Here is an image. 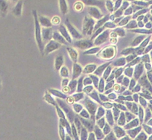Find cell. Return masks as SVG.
Here are the masks:
<instances>
[{
	"instance_id": "obj_21",
	"label": "cell",
	"mask_w": 152,
	"mask_h": 140,
	"mask_svg": "<svg viewBox=\"0 0 152 140\" xmlns=\"http://www.w3.org/2000/svg\"><path fill=\"white\" fill-rule=\"evenodd\" d=\"M108 64L104 65L101 67L98 68V69L96 70V71L95 72V73H96V74L98 75H100L101 74V73L103 72L104 69H105V68L106 67V66H107Z\"/></svg>"
},
{
	"instance_id": "obj_8",
	"label": "cell",
	"mask_w": 152,
	"mask_h": 140,
	"mask_svg": "<svg viewBox=\"0 0 152 140\" xmlns=\"http://www.w3.org/2000/svg\"><path fill=\"white\" fill-rule=\"evenodd\" d=\"M38 19L40 24L43 28H51L52 24L51 21L48 18L44 16H38Z\"/></svg>"
},
{
	"instance_id": "obj_7",
	"label": "cell",
	"mask_w": 152,
	"mask_h": 140,
	"mask_svg": "<svg viewBox=\"0 0 152 140\" xmlns=\"http://www.w3.org/2000/svg\"><path fill=\"white\" fill-rule=\"evenodd\" d=\"M59 31L60 34L69 43H71L72 42V38L64 25H61L59 28Z\"/></svg>"
},
{
	"instance_id": "obj_42",
	"label": "cell",
	"mask_w": 152,
	"mask_h": 140,
	"mask_svg": "<svg viewBox=\"0 0 152 140\" xmlns=\"http://www.w3.org/2000/svg\"><path fill=\"white\" fill-rule=\"evenodd\" d=\"M123 78V76L120 77L119 79L118 80V81L119 82H120L121 81H122Z\"/></svg>"
},
{
	"instance_id": "obj_15",
	"label": "cell",
	"mask_w": 152,
	"mask_h": 140,
	"mask_svg": "<svg viewBox=\"0 0 152 140\" xmlns=\"http://www.w3.org/2000/svg\"><path fill=\"white\" fill-rule=\"evenodd\" d=\"M7 3L4 0H0V10L2 12L4 13L7 10L8 8Z\"/></svg>"
},
{
	"instance_id": "obj_22",
	"label": "cell",
	"mask_w": 152,
	"mask_h": 140,
	"mask_svg": "<svg viewBox=\"0 0 152 140\" xmlns=\"http://www.w3.org/2000/svg\"><path fill=\"white\" fill-rule=\"evenodd\" d=\"M98 49H96V48H94L91 49V50L87 51L85 52L84 53L85 54H92V53H94L96 52L97 50H98Z\"/></svg>"
},
{
	"instance_id": "obj_5",
	"label": "cell",
	"mask_w": 152,
	"mask_h": 140,
	"mask_svg": "<svg viewBox=\"0 0 152 140\" xmlns=\"http://www.w3.org/2000/svg\"><path fill=\"white\" fill-rule=\"evenodd\" d=\"M92 43L89 40L81 39L77 40L74 43L75 47L81 50H86L91 47Z\"/></svg>"
},
{
	"instance_id": "obj_30",
	"label": "cell",
	"mask_w": 152,
	"mask_h": 140,
	"mask_svg": "<svg viewBox=\"0 0 152 140\" xmlns=\"http://www.w3.org/2000/svg\"><path fill=\"white\" fill-rule=\"evenodd\" d=\"M122 69H120V70H118L116 73V77H118V76L120 75L121 73H122Z\"/></svg>"
},
{
	"instance_id": "obj_39",
	"label": "cell",
	"mask_w": 152,
	"mask_h": 140,
	"mask_svg": "<svg viewBox=\"0 0 152 140\" xmlns=\"http://www.w3.org/2000/svg\"><path fill=\"white\" fill-rule=\"evenodd\" d=\"M126 99L127 100L129 101H132V99L131 97L130 96H129L126 98Z\"/></svg>"
},
{
	"instance_id": "obj_2",
	"label": "cell",
	"mask_w": 152,
	"mask_h": 140,
	"mask_svg": "<svg viewBox=\"0 0 152 140\" xmlns=\"http://www.w3.org/2000/svg\"><path fill=\"white\" fill-rule=\"evenodd\" d=\"M65 27L67 29L72 38L77 40L82 39V35L71 23L68 18L66 19L65 22Z\"/></svg>"
},
{
	"instance_id": "obj_9",
	"label": "cell",
	"mask_w": 152,
	"mask_h": 140,
	"mask_svg": "<svg viewBox=\"0 0 152 140\" xmlns=\"http://www.w3.org/2000/svg\"><path fill=\"white\" fill-rule=\"evenodd\" d=\"M53 39L61 45H68L69 44L59 33L57 31L54 32Z\"/></svg>"
},
{
	"instance_id": "obj_28",
	"label": "cell",
	"mask_w": 152,
	"mask_h": 140,
	"mask_svg": "<svg viewBox=\"0 0 152 140\" xmlns=\"http://www.w3.org/2000/svg\"><path fill=\"white\" fill-rule=\"evenodd\" d=\"M124 84L125 86H127L129 84V80L127 79V78H125L124 79Z\"/></svg>"
},
{
	"instance_id": "obj_34",
	"label": "cell",
	"mask_w": 152,
	"mask_h": 140,
	"mask_svg": "<svg viewBox=\"0 0 152 140\" xmlns=\"http://www.w3.org/2000/svg\"><path fill=\"white\" fill-rule=\"evenodd\" d=\"M135 85V82L133 80H132L131 83L130 85V89H131Z\"/></svg>"
},
{
	"instance_id": "obj_29",
	"label": "cell",
	"mask_w": 152,
	"mask_h": 140,
	"mask_svg": "<svg viewBox=\"0 0 152 140\" xmlns=\"http://www.w3.org/2000/svg\"><path fill=\"white\" fill-rule=\"evenodd\" d=\"M93 79L94 80V84H95L96 86H98V78H96L95 77H93Z\"/></svg>"
},
{
	"instance_id": "obj_40",
	"label": "cell",
	"mask_w": 152,
	"mask_h": 140,
	"mask_svg": "<svg viewBox=\"0 0 152 140\" xmlns=\"http://www.w3.org/2000/svg\"><path fill=\"white\" fill-rule=\"evenodd\" d=\"M140 87L139 86H137L135 88V91L137 92L139 90Z\"/></svg>"
},
{
	"instance_id": "obj_6",
	"label": "cell",
	"mask_w": 152,
	"mask_h": 140,
	"mask_svg": "<svg viewBox=\"0 0 152 140\" xmlns=\"http://www.w3.org/2000/svg\"><path fill=\"white\" fill-rule=\"evenodd\" d=\"M41 36L42 41L44 42H49L53 39V33L51 28H42L41 29Z\"/></svg>"
},
{
	"instance_id": "obj_16",
	"label": "cell",
	"mask_w": 152,
	"mask_h": 140,
	"mask_svg": "<svg viewBox=\"0 0 152 140\" xmlns=\"http://www.w3.org/2000/svg\"><path fill=\"white\" fill-rule=\"evenodd\" d=\"M104 34H102V35H101L98 38V41L97 43L98 42V44L102 43L105 41L107 38L108 36V33L107 32H104Z\"/></svg>"
},
{
	"instance_id": "obj_24",
	"label": "cell",
	"mask_w": 152,
	"mask_h": 140,
	"mask_svg": "<svg viewBox=\"0 0 152 140\" xmlns=\"http://www.w3.org/2000/svg\"><path fill=\"white\" fill-rule=\"evenodd\" d=\"M110 67H109L108 68L107 70L105 72L104 74V77L105 79H106L107 77L109 75V73H110Z\"/></svg>"
},
{
	"instance_id": "obj_32",
	"label": "cell",
	"mask_w": 152,
	"mask_h": 140,
	"mask_svg": "<svg viewBox=\"0 0 152 140\" xmlns=\"http://www.w3.org/2000/svg\"><path fill=\"white\" fill-rule=\"evenodd\" d=\"M140 101L141 103L143 105H145L146 104V102L145 101V100L143 98L140 97Z\"/></svg>"
},
{
	"instance_id": "obj_19",
	"label": "cell",
	"mask_w": 152,
	"mask_h": 140,
	"mask_svg": "<svg viewBox=\"0 0 152 140\" xmlns=\"http://www.w3.org/2000/svg\"><path fill=\"white\" fill-rule=\"evenodd\" d=\"M74 8L76 11H79L82 10L83 6L82 2H77L75 4Z\"/></svg>"
},
{
	"instance_id": "obj_12",
	"label": "cell",
	"mask_w": 152,
	"mask_h": 140,
	"mask_svg": "<svg viewBox=\"0 0 152 140\" xmlns=\"http://www.w3.org/2000/svg\"><path fill=\"white\" fill-rule=\"evenodd\" d=\"M22 2L20 1L18 2L13 10V12L16 16H19L22 13Z\"/></svg>"
},
{
	"instance_id": "obj_27",
	"label": "cell",
	"mask_w": 152,
	"mask_h": 140,
	"mask_svg": "<svg viewBox=\"0 0 152 140\" xmlns=\"http://www.w3.org/2000/svg\"><path fill=\"white\" fill-rule=\"evenodd\" d=\"M132 73V71L131 69H128V70H127L125 71V74L130 76L131 75Z\"/></svg>"
},
{
	"instance_id": "obj_3",
	"label": "cell",
	"mask_w": 152,
	"mask_h": 140,
	"mask_svg": "<svg viewBox=\"0 0 152 140\" xmlns=\"http://www.w3.org/2000/svg\"><path fill=\"white\" fill-rule=\"evenodd\" d=\"M94 22L91 18L87 17L84 19L82 26V33L84 35H90L93 29Z\"/></svg>"
},
{
	"instance_id": "obj_18",
	"label": "cell",
	"mask_w": 152,
	"mask_h": 140,
	"mask_svg": "<svg viewBox=\"0 0 152 140\" xmlns=\"http://www.w3.org/2000/svg\"><path fill=\"white\" fill-rule=\"evenodd\" d=\"M103 55L105 57H110V56H112L114 54V50L112 49L109 48L107 49L103 52Z\"/></svg>"
},
{
	"instance_id": "obj_14",
	"label": "cell",
	"mask_w": 152,
	"mask_h": 140,
	"mask_svg": "<svg viewBox=\"0 0 152 140\" xmlns=\"http://www.w3.org/2000/svg\"><path fill=\"white\" fill-rule=\"evenodd\" d=\"M89 13L90 15L96 18H98L100 16V14L98 10L94 8H90L89 9Z\"/></svg>"
},
{
	"instance_id": "obj_25",
	"label": "cell",
	"mask_w": 152,
	"mask_h": 140,
	"mask_svg": "<svg viewBox=\"0 0 152 140\" xmlns=\"http://www.w3.org/2000/svg\"><path fill=\"white\" fill-rule=\"evenodd\" d=\"M124 62L125 61L124 59H121L117 61L116 63V64L118 65H122V64L123 65V64H124Z\"/></svg>"
},
{
	"instance_id": "obj_26",
	"label": "cell",
	"mask_w": 152,
	"mask_h": 140,
	"mask_svg": "<svg viewBox=\"0 0 152 140\" xmlns=\"http://www.w3.org/2000/svg\"><path fill=\"white\" fill-rule=\"evenodd\" d=\"M95 67L94 66H93V65H91L87 66L86 67V70L89 71H93L95 69Z\"/></svg>"
},
{
	"instance_id": "obj_17",
	"label": "cell",
	"mask_w": 152,
	"mask_h": 140,
	"mask_svg": "<svg viewBox=\"0 0 152 140\" xmlns=\"http://www.w3.org/2000/svg\"><path fill=\"white\" fill-rule=\"evenodd\" d=\"M143 71V67L141 65H139L138 67H137L135 70V77L138 78L140 76L142 73Z\"/></svg>"
},
{
	"instance_id": "obj_44",
	"label": "cell",
	"mask_w": 152,
	"mask_h": 140,
	"mask_svg": "<svg viewBox=\"0 0 152 140\" xmlns=\"http://www.w3.org/2000/svg\"><path fill=\"white\" fill-rule=\"evenodd\" d=\"M111 90H110L109 91H108L106 93V94H108V93H109L110 92H111Z\"/></svg>"
},
{
	"instance_id": "obj_41",
	"label": "cell",
	"mask_w": 152,
	"mask_h": 140,
	"mask_svg": "<svg viewBox=\"0 0 152 140\" xmlns=\"http://www.w3.org/2000/svg\"><path fill=\"white\" fill-rule=\"evenodd\" d=\"M111 76H110V78H109V79L108 80V81H109L110 80H111V79H112L114 78V75H112Z\"/></svg>"
},
{
	"instance_id": "obj_37",
	"label": "cell",
	"mask_w": 152,
	"mask_h": 140,
	"mask_svg": "<svg viewBox=\"0 0 152 140\" xmlns=\"http://www.w3.org/2000/svg\"><path fill=\"white\" fill-rule=\"evenodd\" d=\"M141 95H141L143 96L144 97L146 98H147V99H150L152 98L150 96H149L148 95H144V94H141Z\"/></svg>"
},
{
	"instance_id": "obj_10",
	"label": "cell",
	"mask_w": 152,
	"mask_h": 140,
	"mask_svg": "<svg viewBox=\"0 0 152 140\" xmlns=\"http://www.w3.org/2000/svg\"><path fill=\"white\" fill-rule=\"evenodd\" d=\"M59 6L61 13L63 15L66 14L68 11V5L66 1L65 0H60Z\"/></svg>"
},
{
	"instance_id": "obj_38",
	"label": "cell",
	"mask_w": 152,
	"mask_h": 140,
	"mask_svg": "<svg viewBox=\"0 0 152 140\" xmlns=\"http://www.w3.org/2000/svg\"><path fill=\"white\" fill-rule=\"evenodd\" d=\"M138 96L136 94H135V95H134V98L135 101H138Z\"/></svg>"
},
{
	"instance_id": "obj_31",
	"label": "cell",
	"mask_w": 152,
	"mask_h": 140,
	"mask_svg": "<svg viewBox=\"0 0 152 140\" xmlns=\"http://www.w3.org/2000/svg\"><path fill=\"white\" fill-rule=\"evenodd\" d=\"M113 81H112V82H110V83H109V84H108V85L106 87V90L108 89L109 88H110L112 86V85H113Z\"/></svg>"
},
{
	"instance_id": "obj_23",
	"label": "cell",
	"mask_w": 152,
	"mask_h": 140,
	"mask_svg": "<svg viewBox=\"0 0 152 140\" xmlns=\"http://www.w3.org/2000/svg\"><path fill=\"white\" fill-rule=\"evenodd\" d=\"M104 88V82L103 79H101L100 84L99 90L100 91L102 92L103 91Z\"/></svg>"
},
{
	"instance_id": "obj_1",
	"label": "cell",
	"mask_w": 152,
	"mask_h": 140,
	"mask_svg": "<svg viewBox=\"0 0 152 140\" xmlns=\"http://www.w3.org/2000/svg\"><path fill=\"white\" fill-rule=\"evenodd\" d=\"M32 12L35 23V40L40 51L41 53H43L44 47L41 36V25L39 22L38 16L36 10H33Z\"/></svg>"
},
{
	"instance_id": "obj_35",
	"label": "cell",
	"mask_w": 152,
	"mask_h": 140,
	"mask_svg": "<svg viewBox=\"0 0 152 140\" xmlns=\"http://www.w3.org/2000/svg\"><path fill=\"white\" fill-rule=\"evenodd\" d=\"M101 98L102 100L104 101H108L107 98L106 97L102 95H100Z\"/></svg>"
},
{
	"instance_id": "obj_13",
	"label": "cell",
	"mask_w": 152,
	"mask_h": 140,
	"mask_svg": "<svg viewBox=\"0 0 152 140\" xmlns=\"http://www.w3.org/2000/svg\"><path fill=\"white\" fill-rule=\"evenodd\" d=\"M63 62V57L61 56H58L56 58L55 62V66L56 68L59 69L62 66Z\"/></svg>"
},
{
	"instance_id": "obj_43",
	"label": "cell",
	"mask_w": 152,
	"mask_h": 140,
	"mask_svg": "<svg viewBox=\"0 0 152 140\" xmlns=\"http://www.w3.org/2000/svg\"><path fill=\"white\" fill-rule=\"evenodd\" d=\"M127 93L126 92L125 93H126V94H125V95H126V94H130V93H129V92H127Z\"/></svg>"
},
{
	"instance_id": "obj_4",
	"label": "cell",
	"mask_w": 152,
	"mask_h": 140,
	"mask_svg": "<svg viewBox=\"0 0 152 140\" xmlns=\"http://www.w3.org/2000/svg\"><path fill=\"white\" fill-rule=\"evenodd\" d=\"M61 45L54 40L52 39L49 41L44 47L43 53L48 54L52 52L59 49Z\"/></svg>"
},
{
	"instance_id": "obj_33",
	"label": "cell",
	"mask_w": 152,
	"mask_h": 140,
	"mask_svg": "<svg viewBox=\"0 0 152 140\" xmlns=\"http://www.w3.org/2000/svg\"><path fill=\"white\" fill-rule=\"evenodd\" d=\"M93 97L94 99L96 100H97L98 101H99V100L98 99V96H97V94L96 93H93Z\"/></svg>"
},
{
	"instance_id": "obj_11",
	"label": "cell",
	"mask_w": 152,
	"mask_h": 140,
	"mask_svg": "<svg viewBox=\"0 0 152 140\" xmlns=\"http://www.w3.org/2000/svg\"><path fill=\"white\" fill-rule=\"evenodd\" d=\"M66 49L71 59L74 62H76L78 56L77 51L74 48L70 47H67Z\"/></svg>"
},
{
	"instance_id": "obj_36",
	"label": "cell",
	"mask_w": 152,
	"mask_h": 140,
	"mask_svg": "<svg viewBox=\"0 0 152 140\" xmlns=\"http://www.w3.org/2000/svg\"><path fill=\"white\" fill-rule=\"evenodd\" d=\"M109 97L111 99H114L116 98V96L114 94H110V95L109 96Z\"/></svg>"
},
{
	"instance_id": "obj_45",
	"label": "cell",
	"mask_w": 152,
	"mask_h": 140,
	"mask_svg": "<svg viewBox=\"0 0 152 140\" xmlns=\"http://www.w3.org/2000/svg\"><path fill=\"white\" fill-rule=\"evenodd\" d=\"M1 86V82H0V86Z\"/></svg>"
},
{
	"instance_id": "obj_20",
	"label": "cell",
	"mask_w": 152,
	"mask_h": 140,
	"mask_svg": "<svg viewBox=\"0 0 152 140\" xmlns=\"http://www.w3.org/2000/svg\"><path fill=\"white\" fill-rule=\"evenodd\" d=\"M60 22V19L58 16H55L53 17L51 21L52 24L54 25H58Z\"/></svg>"
}]
</instances>
